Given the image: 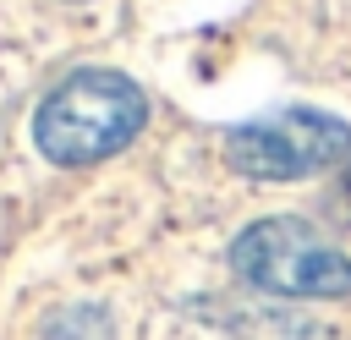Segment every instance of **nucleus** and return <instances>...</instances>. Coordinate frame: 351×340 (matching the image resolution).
Here are the masks:
<instances>
[{
    "label": "nucleus",
    "mask_w": 351,
    "mask_h": 340,
    "mask_svg": "<svg viewBox=\"0 0 351 340\" xmlns=\"http://www.w3.org/2000/svg\"><path fill=\"white\" fill-rule=\"evenodd\" d=\"M148 126V99L126 71L110 66H82L60 77L44 104L33 110V148L49 165L82 170L110 154H121L137 132Z\"/></svg>",
    "instance_id": "f257e3e1"
},
{
    "label": "nucleus",
    "mask_w": 351,
    "mask_h": 340,
    "mask_svg": "<svg viewBox=\"0 0 351 340\" xmlns=\"http://www.w3.org/2000/svg\"><path fill=\"white\" fill-rule=\"evenodd\" d=\"M230 269L252 291L291 296V302H335V296H351V258L318 225H307L296 214L252 219L230 241Z\"/></svg>",
    "instance_id": "f03ea898"
},
{
    "label": "nucleus",
    "mask_w": 351,
    "mask_h": 340,
    "mask_svg": "<svg viewBox=\"0 0 351 340\" xmlns=\"http://www.w3.org/2000/svg\"><path fill=\"white\" fill-rule=\"evenodd\" d=\"M219 154L247 181H307L351 159V126L313 104H280L225 126Z\"/></svg>",
    "instance_id": "7ed1b4c3"
}]
</instances>
